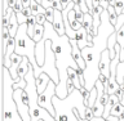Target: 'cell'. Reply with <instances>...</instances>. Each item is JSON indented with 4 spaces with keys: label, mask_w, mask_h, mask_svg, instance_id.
Returning a JSON list of instances; mask_svg holds the SVG:
<instances>
[{
    "label": "cell",
    "mask_w": 124,
    "mask_h": 121,
    "mask_svg": "<svg viewBox=\"0 0 124 121\" xmlns=\"http://www.w3.org/2000/svg\"><path fill=\"white\" fill-rule=\"evenodd\" d=\"M43 39L52 41V49L56 54V64L60 73V83L56 86V97L60 99H65L69 97L67 92V70L70 67L79 68V66L72 57V45L70 43L67 35H58L54 30L53 23L46 21L44 23V36Z\"/></svg>",
    "instance_id": "6da1fadb"
},
{
    "label": "cell",
    "mask_w": 124,
    "mask_h": 121,
    "mask_svg": "<svg viewBox=\"0 0 124 121\" xmlns=\"http://www.w3.org/2000/svg\"><path fill=\"white\" fill-rule=\"evenodd\" d=\"M115 26L110 22L107 10H103L101 15V26L98 28V34L93 37L94 45L87 46L81 49V56L85 59L87 68L84 70L85 76V89L91 92L96 85V81L100 79V61L102 57V53L107 49L108 37L115 32Z\"/></svg>",
    "instance_id": "7a4b0ae2"
},
{
    "label": "cell",
    "mask_w": 124,
    "mask_h": 121,
    "mask_svg": "<svg viewBox=\"0 0 124 121\" xmlns=\"http://www.w3.org/2000/svg\"><path fill=\"white\" fill-rule=\"evenodd\" d=\"M53 106L56 110V121H78L74 110L79 111L81 119H85V106L84 98L81 95L80 90L75 89L71 94H69L67 98L60 99L58 97H53Z\"/></svg>",
    "instance_id": "3957f363"
},
{
    "label": "cell",
    "mask_w": 124,
    "mask_h": 121,
    "mask_svg": "<svg viewBox=\"0 0 124 121\" xmlns=\"http://www.w3.org/2000/svg\"><path fill=\"white\" fill-rule=\"evenodd\" d=\"M3 84H1V89H3V121H23L21 115L18 112V107L17 103L13 98V77H12L9 70L3 66Z\"/></svg>",
    "instance_id": "277c9868"
},
{
    "label": "cell",
    "mask_w": 124,
    "mask_h": 121,
    "mask_svg": "<svg viewBox=\"0 0 124 121\" xmlns=\"http://www.w3.org/2000/svg\"><path fill=\"white\" fill-rule=\"evenodd\" d=\"M35 48H36V43L27 34V23H23L19 26L16 35V53L29 58L30 63L34 66V73H38L39 64L35 57Z\"/></svg>",
    "instance_id": "5b68a950"
},
{
    "label": "cell",
    "mask_w": 124,
    "mask_h": 121,
    "mask_svg": "<svg viewBox=\"0 0 124 121\" xmlns=\"http://www.w3.org/2000/svg\"><path fill=\"white\" fill-rule=\"evenodd\" d=\"M56 86H57V84L50 80L46 89L41 94H39V99H38L39 106L45 108L54 119H56V110H54V106H53V97L56 95Z\"/></svg>",
    "instance_id": "8992f818"
},
{
    "label": "cell",
    "mask_w": 124,
    "mask_h": 121,
    "mask_svg": "<svg viewBox=\"0 0 124 121\" xmlns=\"http://www.w3.org/2000/svg\"><path fill=\"white\" fill-rule=\"evenodd\" d=\"M111 57H110V52L106 49L102 53V57H101L100 61V72L101 75L106 76L110 79V67H111Z\"/></svg>",
    "instance_id": "52a82bcc"
},
{
    "label": "cell",
    "mask_w": 124,
    "mask_h": 121,
    "mask_svg": "<svg viewBox=\"0 0 124 121\" xmlns=\"http://www.w3.org/2000/svg\"><path fill=\"white\" fill-rule=\"evenodd\" d=\"M22 59H23V57L19 56V54H17V53H13L12 57H10V67L8 70H9V72H10L12 77H13L14 83H17V81L21 80L18 77V67H19V64H21Z\"/></svg>",
    "instance_id": "ba28073f"
},
{
    "label": "cell",
    "mask_w": 124,
    "mask_h": 121,
    "mask_svg": "<svg viewBox=\"0 0 124 121\" xmlns=\"http://www.w3.org/2000/svg\"><path fill=\"white\" fill-rule=\"evenodd\" d=\"M70 43H71V45H72V57H74V59H75V62L78 63V66H79V68L85 70L87 68V63H85V59L83 58V56H81V49L79 48V45H78L76 39H70Z\"/></svg>",
    "instance_id": "9c48e42d"
},
{
    "label": "cell",
    "mask_w": 124,
    "mask_h": 121,
    "mask_svg": "<svg viewBox=\"0 0 124 121\" xmlns=\"http://www.w3.org/2000/svg\"><path fill=\"white\" fill-rule=\"evenodd\" d=\"M53 26H54V30L58 35L63 36L66 35V28H65V22H63V15H62V12L61 10H57L54 12V21H53Z\"/></svg>",
    "instance_id": "30bf717a"
},
{
    "label": "cell",
    "mask_w": 124,
    "mask_h": 121,
    "mask_svg": "<svg viewBox=\"0 0 124 121\" xmlns=\"http://www.w3.org/2000/svg\"><path fill=\"white\" fill-rule=\"evenodd\" d=\"M35 57L39 67H41L45 62V40L41 39L39 43H36V48H35Z\"/></svg>",
    "instance_id": "8fae6325"
},
{
    "label": "cell",
    "mask_w": 124,
    "mask_h": 121,
    "mask_svg": "<svg viewBox=\"0 0 124 121\" xmlns=\"http://www.w3.org/2000/svg\"><path fill=\"white\" fill-rule=\"evenodd\" d=\"M76 43L78 45H79L80 49H84L89 46V43H88V31L84 28V27H81L76 31Z\"/></svg>",
    "instance_id": "7c38bea8"
},
{
    "label": "cell",
    "mask_w": 124,
    "mask_h": 121,
    "mask_svg": "<svg viewBox=\"0 0 124 121\" xmlns=\"http://www.w3.org/2000/svg\"><path fill=\"white\" fill-rule=\"evenodd\" d=\"M50 80H52V79H50L49 75H48V73H45V72H41L40 75L36 77V88H38V93H39V94H41V93L46 89V86H48V84H49Z\"/></svg>",
    "instance_id": "4fadbf2b"
},
{
    "label": "cell",
    "mask_w": 124,
    "mask_h": 121,
    "mask_svg": "<svg viewBox=\"0 0 124 121\" xmlns=\"http://www.w3.org/2000/svg\"><path fill=\"white\" fill-rule=\"evenodd\" d=\"M18 28H19V23H18V19H17V14H16V12H14V13L12 14L10 19H9V25H8V30H9V34H10L12 37H16Z\"/></svg>",
    "instance_id": "5bb4252c"
},
{
    "label": "cell",
    "mask_w": 124,
    "mask_h": 121,
    "mask_svg": "<svg viewBox=\"0 0 124 121\" xmlns=\"http://www.w3.org/2000/svg\"><path fill=\"white\" fill-rule=\"evenodd\" d=\"M118 102H120V99L116 97V94H112V95H110V98H108V102H107V104L105 106V112H103V119H107L108 116H110V114H111V110H112V107L115 106Z\"/></svg>",
    "instance_id": "9a60e30c"
},
{
    "label": "cell",
    "mask_w": 124,
    "mask_h": 121,
    "mask_svg": "<svg viewBox=\"0 0 124 121\" xmlns=\"http://www.w3.org/2000/svg\"><path fill=\"white\" fill-rule=\"evenodd\" d=\"M67 76H69L70 80H72V83H74V85H75V88L78 89V90H80V89L83 88V85H81V83H80V79H79V76H78V72H76L75 68L70 67L67 70Z\"/></svg>",
    "instance_id": "2e32d148"
},
{
    "label": "cell",
    "mask_w": 124,
    "mask_h": 121,
    "mask_svg": "<svg viewBox=\"0 0 124 121\" xmlns=\"http://www.w3.org/2000/svg\"><path fill=\"white\" fill-rule=\"evenodd\" d=\"M29 68H30L29 58L23 57L21 64H19V67H18V77H19V79H25V76L27 75V72H29Z\"/></svg>",
    "instance_id": "e0dca14e"
},
{
    "label": "cell",
    "mask_w": 124,
    "mask_h": 121,
    "mask_svg": "<svg viewBox=\"0 0 124 121\" xmlns=\"http://www.w3.org/2000/svg\"><path fill=\"white\" fill-rule=\"evenodd\" d=\"M83 27L88 31V34L92 35V27H93V15L91 13H84V21Z\"/></svg>",
    "instance_id": "ac0fdd59"
},
{
    "label": "cell",
    "mask_w": 124,
    "mask_h": 121,
    "mask_svg": "<svg viewBox=\"0 0 124 121\" xmlns=\"http://www.w3.org/2000/svg\"><path fill=\"white\" fill-rule=\"evenodd\" d=\"M30 8H31V12H32V15H38V14L45 13V8L43 7L41 4H39L36 0H31Z\"/></svg>",
    "instance_id": "d6986e66"
},
{
    "label": "cell",
    "mask_w": 124,
    "mask_h": 121,
    "mask_svg": "<svg viewBox=\"0 0 124 121\" xmlns=\"http://www.w3.org/2000/svg\"><path fill=\"white\" fill-rule=\"evenodd\" d=\"M43 36H44V25H39V23H36L32 40H34L35 43H39V41L43 39Z\"/></svg>",
    "instance_id": "ffe728a7"
},
{
    "label": "cell",
    "mask_w": 124,
    "mask_h": 121,
    "mask_svg": "<svg viewBox=\"0 0 124 121\" xmlns=\"http://www.w3.org/2000/svg\"><path fill=\"white\" fill-rule=\"evenodd\" d=\"M107 13H108V18H110V22L112 23L114 26H116V23H118V13H116V9L114 5H108L107 8Z\"/></svg>",
    "instance_id": "44dd1931"
},
{
    "label": "cell",
    "mask_w": 124,
    "mask_h": 121,
    "mask_svg": "<svg viewBox=\"0 0 124 121\" xmlns=\"http://www.w3.org/2000/svg\"><path fill=\"white\" fill-rule=\"evenodd\" d=\"M123 112H124V104L120 103V102H118L114 107H112L110 115H111V116H115V117H119V116L122 115Z\"/></svg>",
    "instance_id": "7402d4cb"
},
{
    "label": "cell",
    "mask_w": 124,
    "mask_h": 121,
    "mask_svg": "<svg viewBox=\"0 0 124 121\" xmlns=\"http://www.w3.org/2000/svg\"><path fill=\"white\" fill-rule=\"evenodd\" d=\"M97 89L96 88H93L92 90H91V97H89V100H88V104H87V107H91L93 108V106H94V103H96V100H97Z\"/></svg>",
    "instance_id": "603a6c76"
},
{
    "label": "cell",
    "mask_w": 124,
    "mask_h": 121,
    "mask_svg": "<svg viewBox=\"0 0 124 121\" xmlns=\"http://www.w3.org/2000/svg\"><path fill=\"white\" fill-rule=\"evenodd\" d=\"M76 5H79V8L81 9L83 13H89V8L87 5V0H72Z\"/></svg>",
    "instance_id": "cb8c5ba5"
},
{
    "label": "cell",
    "mask_w": 124,
    "mask_h": 121,
    "mask_svg": "<svg viewBox=\"0 0 124 121\" xmlns=\"http://www.w3.org/2000/svg\"><path fill=\"white\" fill-rule=\"evenodd\" d=\"M54 12H56V9L54 8H46L45 9V15H46V21L50 22V23H53L54 21Z\"/></svg>",
    "instance_id": "d4e9b609"
},
{
    "label": "cell",
    "mask_w": 124,
    "mask_h": 121,
    "mask_svg": "<svg viewBox=\"0 0 124 121\" xmlns=\"http://www.w3.org/2000/svg\"><path fill=\"white\" fill-rule=\"evenodd\" d=\"M115 9H116L118 15L123 14V10H124V0H115Z\"/></svg>",
    "instance_id": "484cf974"
},
{
    "label": "cell",
    "mask_w": 124,
    "mask_h": 121,
    "mask_svg": "<svg viewBox=\"0 0 124 121\" xmlns=\"http://www.w3.org/2000/svg\"><path fill=\"white\" fill-rule=\"evenodd\" d=\"M26 85H27L26 80L25 79H21L19 81H17V83H13V89H14V90H16V89H25Z\"/></svg>",
    "instance_id": "4316f807"
},
{
    "label": "cell",
    "mask_w": 124,
    "mask_h": 121,
    "mask_svg": "<svg viewBox=\"0 0 124 121\" xmlns=\"http://www.w3.org/2000/svg\"><path fill=\"white\" fill-rule=\"evenodd\" d=\"M80 93H81V95H83V98H84L85 106H87V104H88V100H89V97H91V92L87 90L85 88H81V89H80Z\"/></svg>",
    "instance_id": "83f0119b"
},
{
    "label": "cell",
    "mask_w": 124,
    "mask_h": 121,
    "mask_svg": "<svg viewBox=\"0 0 124 121\" xmlns=\"http://www.w3.org/2000/svg\"><path fill=\"white\" fill-rule=\"evenodd\" d=\"M16 14H17V19H18L19 26L23 25V23H27V18L29 17H26V15L23 14V12H19V13H16Z\"/></svg>",
    "instance_id": "f1b7e54d"
},
{
    "label": "cell",
    "mask_w": 124,
    "mask_h": 121,
    "mask_svg": "<svg viewBox=\"0 0 124 121\" xmlns=\"http://www.w3.org/2000/svg\"><path fill=\"white\" fill-rule=\"evenodd\" d=\"M35 17H36V22L39 23V25H44V23L46 22V15H45V13L38 14V15H35Z\"/></svg>",
    "instance_id": "f546056e"
},
{
    "label": "cell",
    "mask_w": 124,
    "mask_h": 121,
    "mask_svg": "<svg viewBox=\"0 0 124 121\" xmlns=\"http://www.w3.org/2000/svg\"><path fill=\"white\" fill-rule=\"evenodd\" d=\"M123 25H124V13H123V14H120L119 17H118V23H116V26H115V30L118 31Z\"/></svg>",
    "instance_id": "4dcf8cb0"
},
{
    "label": "cell",
    "mask_w": 124,
    "mask_h": 121,
    "mask_svg": "<svg viewBox=\"0 0 124 121\" xmlns=\"http://www.w3.org/2000/svg\"><path fill=\"white\" fill-rule=\"evenodd\" d=\"M93 117H94V114H93V110L91 107H87V111H85V119L91 121Z\"/></svg>",
    "instance_id": "1f68e13d"
},
{
    "label": "cell",
    "mask_w": 124,
    "mask_h": 121,
    "mask_svg": "<svg viewBox=\"0 0 124 121\" xmlns=\"http://www.w3.org/2000/svg\"><path fill=\"white\" fill-rule=\"evenodd\" d=\"M23 9H25V7H23V4H22V0H18L17 4H16V7H14V12L16 13H19V12H22Z\"/></svg>",
    "instance_id": "d6a6232c"
},
{
    "label": "cell",
    "mask_w": 124,
    "mask_h": 121,
    "mask_svg": "<svg viewBox=\"0 0 124 121\" xmlns=\"http://www.w3.org/2000/svg\"><path fill=\"white\" fill-rule=\"evenodd\" d=\"M75 85H74V83H72V80H70V79H67V92H69V94H71V93L75 90Z\"/></svg>",
    "instance_id": "836d02e7"
},
{
    "label": "cell",
    "mask_w": 124,
    "mask_h": 121,
    "mask_svg": "<svg viewBox=\"0 0 124 121\" xmlns=\"http://www.w3.org/2000/svg\"><path fill=\"white\" fill-rule=\"evenodd\" d=\"M17 1H18V0H7V8H13V9H14ZM4 12H5V10H4Z\"/></svg>",
    "instance_id": "e575fe53"
},
{
    "label": "cell",
    "mask_w": 124,
    "mask_h": 121,
    "mask_svg": "<svg viewBox=\"0 0 124 121\" xmlns=\"http://www.w3.org/2000/svg\"><path fill=\"white\" fill-rule=\"evenodd\" d=\"M41 5L46 9V8H50V7H52V1H50V0H43V1H41ZM52 8H53V7H52Z\"/></svg>",
    "instance_id": "d590c367"
},
{
    "label": "cell",
    "mask_w": 124,
    "mask_h": 121,
    "mask_svg": "<svg viewBox=\"0 0 124 121\" xmlns=\"http://www.w3.org/2000/svg\"><path fill=\"white\" fill-rule=\"evenodd\" d=\"M22 12H23V14H25L26 17H31V15H32V12H31V8L30 7L29 8H25Z\"/></svg>",
    "instance_id": "8d00e7d4"
},
{
    "label": "cell",
    "mask_w": 124,
    "mask_h": 121,
    "mask_svg": "<svg viewBox=\"0 0 124 121\" xmlns=\"http://www.w3.org/2000/svg\"><path fill=\"white\" fill-rule=\"evenodd\" d=\"M70 3H72V0H61V4H62V8H63V9L69 7Z\"/></svg>",
    "instance_id": "74e56055"
},
{
    "label": "cell",
    "mask_w": 124,
    "mask_h": 121,
    "mask_svg": "<svg viewBox=\"0 0 124 121\" xmlns=\"http://www.w3.org/2000/svg\"><path fill=\"white\" fill-rule=\"evenodd\" d=\"M115 94H116V97H118V98H119L120 100H122V98H123V94H124V90H123L122 88H120L119 90H118V92L115 93Z\"/></svg>",
    "instance_id": "f35d334b"
},
{
    "label": "cell",
    "mask_w": 124,
    "mask_h": 121,
    "mask_svg": "<svg viewBox=\"0 0 124 121\" xmlns=\"http://www.w3.org/2000/svg\"><path fill=\"white\" fill-rule=\"evenodd\" d=\"M22 4H23V7H25V8H29L30 4H31V0H22Z\"/></svg>",
    "instance_id": "ab89813d"
},
{
    "label": "cell",
    "mask_w": 124,
    "mask_h": 121,
    "mask_svg": "<svg viewBox=\"0 0 124 121\" xmlns=\"http://www.w3.org/2000/svg\"><path fill=\"white\" fill-rule=\"evenodd\" d=\"M106 119H103V117H97V116H94V117H93L91 121H105Z\"/></svg>",
    "instance_id": "60d3db41"
},
{
    "label": "cell",
    "mask_w": 124,
    "mask_h": 121,
    "mask_svg": "<svg viewBox=\"0 0 124 121\" xmlns=\"http://www.w3.org/2000/svg\"><path fill=\"white\" fill-rule=\"evenodd\" d=\"M105 121H110V120H105Z\"/></svg>",
    "instance_id": "b9f144b4"
},
{
    "label": "cell",
    "mask_w": 124,
    "mask_h": 121,
    "mask_svg": "<svg viewBox=\"0 0 124 121\" xmlns=\"http://www.w3.org/2000/svg\"><path fill=\"white\" fill-rule=\"evenodd\" d=\"M123 83H124V79H123Z\"/></svg>",
    "instance_id": "7bdbcfd3"
},
{
    "label": "cell",
    "mask_w": 124,
    "mask_h": 121,
    "mask_svg": "<svg viewBox=\"0 0 124 121\" xmlns=\"http://www.w3.org/2000/svg\"><path fill=\"white\" fill-rule=\"evenodd\" d=\"M40 121H43V120H40Z\"/></svg>",
    "instance_id": "ee69618b"
}]
</instances>
